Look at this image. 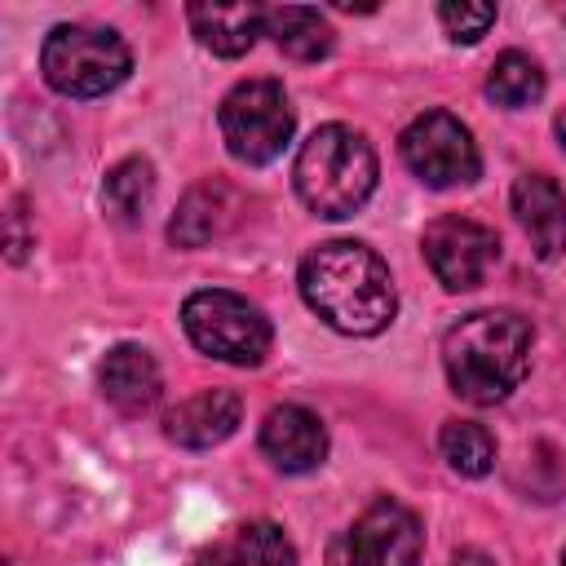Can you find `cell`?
Masks as SVG:
<instances>
[{
  "instance_id": "obj_7",
  "label": "cell",
  "mask_w": 566,
  "mask_h": 566,
  "mask_svg": "<svg viewBox=\"0 0 566 566\" xmlns=\"http://www.w3.org/2000/svg\"><path fill=\"white\" fill-rule=\"evenodd\" d=\"M402 164L433 190H451V186H469L482 168L478 142L469 133V124H460L451 111H424L416 115L402 137H398Z\"/></svg>"
},
{
  "instance_id": "obj_1",
  "label": "cell",
  "mask_w": 566,
  "mask_h": 566,
  "mask_svg": "<svg viewBox=\"0 0 566 566\" xmlns=\"http://www.w3.org/2000/svg\"><path fill=\"white\" fill-rule=\"evenodd\" d=\"M305 305L345 336H376L398 314V292L389 265L354 239H332L305 252L296 270Z\"/></svg>"
},
{
  "instance_id": "obj_8",
  "label": "cell",
  "mask_w": 566,
  "mask_h": 566,
  "mask_svg": "<svg viewBox=\"0 0 566 566\" xmlns=\"http://www.w3.org/2000/svg\"><path fill=\"white\" fill-rule=\"evenodd\" d=\"M424 261L433 270V279L447 292H469L482 287L491 265L500 261V239L491 226L473 221V217H438L424 226Z\"/></svg>"
},
{
  "instance_id": "obj_9",
  "label": "cell",
  "mask_w": 566,
  "mask_h": 566,
  "mask_svg": "<svg viewBox=\"0 0 566 566\" xmlns=\"http://www.w3.org/2000/svg\"><path fill=\"white\" fill-rule=\"evenodd\" d=\"M345 548H349L345 566H416L424 553V531L407 504L385 495L363 509V517L345 535Z\"/></svg>"
},
{
  "instance_id": "obj_16",
  "label": "cell",
  "mask_w": 566,
  "mask_h": 566,
  "mask_svg": "<svg viewBox=\"0 0 566 566\" xmlns=\"http://www.w3.org/2000/svg\"><path fill=\"white\" fill-rule=\"evenodd\" d=\"M265 35H274V44L296 62H318L336 44V31L327 27V18L318 9H305V4L265 9Z\"/></svg>"
},
{
  "instance_id": "obj_4",
  "label": "cell",
  "mask_w": 566,
  "mask_h": 566,
  "mask_svg": "<svg viewBox=\"0 0 566 566\" xmlns=\"http://www.w3.org/2000/svg\"><path fill=\"white\" fill-rule=\"evenodd\" d=\"M40 71L62 97H102L128 80L133 53L111 27L62 22L40 44Z\"/></svg>"
},
{
  "instance_id": "obj_17",
  "label": "cell",
  "mask_w": 566,
  "mask_h": 566,
  "mask_svg": "<svg viewBox=\"0 0 566 566\" xmlns=\"http://www.w3.org/2000/svg\"><path fill=\"white\" fill-rule=\"evenodd\" d=\"M150 199H155V168H150V159H142V155L119 159V164L106 172V181H102V203H106V212H111L115 221H124V226H137V221L146 217Z\"/></svg>"
},
{
  "instance_id": "obj_15",
  "label": "cell",
  "mask_w": 566,
  "mask_h": 566,
  "mask_svg": "<svg viewBox=\"0 0 566 566\" xmlns=\"http://www.w3.org/2000/svg\"><path fill=\"white\" fill-rule=\"evenodd\" d=\"M186 22L203 49H212L217 57H239L265 31V9L261 4H190Z\"/></svg>"
},
{
  "instance_id": "obj_24",
  "label": "cell",
  "mask_w": 566,
  "mask_h": 566,
  "mask_svg": "<svg viewBox=\"0 0 566 566\" xmlns=\"http://www.w3.org/2000/svg\"><path fill=\"white\" fill-rule=\"evenodd\" d=\"M557 142H562V146H566V111H562V115H557Z\"/></svg>"
},
{
  "instance_id": "obj_2",
  "label": "cell",
  "mask_w": 566,
  "mask_h": 566,
  "mask_svg": "<svg viewBox=\"0 0 566 566\" xmlns=\"http://www.w3.org/2000/svg\"><path fill=\"white\" fill-rule=\"evenodd\" d=\"M531 345H535V327L522 314L478 310V314H464L442 336V367L451 389L464 402L491 407L522 385L531 367Z\"/></svg>"
},
{
  "instance_id": "obj_11",
  "label": "cell",
  "mask_w": 566,
  "mask_h": 566,
  "mask_svg": "<svg viewBox=\"0 0 566 566\" xmlns=\"http://www.w3.org/2000/svg\"><path fill=\"white\" fill-rule=\"evenodd\" d=\"M239 420H243V402L234 389H199L164 411V438L186 451H203L226 442L239 429Z\"/></svg>"
},
{
  "instance_id": "obj_13",
  "label": "cell",
  "mask_w": 566,
  "mask_h": 566,
  "mask_svg": "<svg viewBox=\"0 0 566 566\" xmlns=\"http://www.w3.org/2000/svg\"><path fill=\"white\" fill-rule=\"evenodd\" d=\"M102 394L115 411L124 416H146L155 402H159V389H164V376H159V363L146 345H115L106 358H102Z\"/></svg>"
},
{
  "instance_id": "obj_23",
  "label": "cell",
  "mask_w": 566,
  "mask_h": 566,
  "mask_svg": "<svg viewBox=\"0 0 566 566\" xmlns=\"http://www.w3.org/2000/svg\"><path fill=\"white\" fill-rule=\"evenodd\" d=\"M455 566H495L486 553H478V548H460L455 553Z\"/></svg>"
},
{
  "instance_id": "obj_25",
  "label": "cell",
  "mask_w": 566,
  "mask_h": 566,
  "mask_svg": "<svg viewBox=\"0 0 566 566\" xmlns=\"http://www.w3.org/2000/svg\"><path fill=\"white\" fill-rule=\"evenodd\" d=\"M562 566H566V553H562Z\"/></svg>"
},
{
  "instance_id": "obj_10",
  "label": "cell",
  "mask_w": 566,
  "mask_h": 566,
  "mask_svg": "<svg viewBox=\"0 0 566 566\" xmlns=\"http://www.w3.org/2000/svg\"><path fill=\"white\" fill-rule=\"evenodd\" d=\"M261 451L283 473H310L327 460V429L310 407L283 402L270 407L261 420Z\"/></svg>"
},
{
  "instance_id": "obj_20",
  "label": "cell",
  "mask_w": 566,
  "mask_h": 566,
  "mask_svg": "<svg viewBox=\"0 0 566 566\" xmlns=\"http://www.w3.org/2000/svg\"><path fill=\"white\" fill-rule=\"evenodd\" d=\"M234 544H239L248 566H296V548H292V539L283 535L279 522H265V517L261 522H243Z\"/></svg>"
},
{
  "instance_id": "obj_22",
  "label": "cell",
  "mask_w": 566,
  "mask_h": 566,
  "mask_svg": "<svg viewBox=\"0 0 566 566\" xmlns=\"http://www.w3.org/2000/svg\"><path fill=\"white\" fill-rule=\"evenodd\" d=\"M190 566H248V562H243L239 544L230 539V544H208V548H199V553L190 557Z\"/></svg>"
},
{
  "instance_id": "obj_3",
  "label": "cell",
  "mask_w": 566,
  "mask_h": 566,
  "mask_svg": "<svg viewBox=\"0 0 566 566\" xmlns=\"http://www.w3.org/2000/svg\"><path fill=\"white\" fill-rule=\"evenodd\" d=\"M296 195L314 217H354L376 190V150L349 124H323L301 142Z\"/></svg>"
},
{
  "instance_id": "obj_14",
  "label": "cell",
  "mask_w": 566,
  "mask_h": 566,
  "mask_svg": "<svg viewBox=\"0 0 566 566\" xmlns=\"http://www.w3.org/2000/svg\"><path fill=\"white\" fill-rule=\"evenodd\" d=\"M234 217H239V195H234V186L208 177V181L190 186L186 199L177 203V212H172V221H168V239H172L177 248H203V243H212L217 234H226V230L234 226Z\"/></svg>"
},
{
  "instance_id": "obj_19",
  "label": "cell",
  "mask_w": 566,
  "mask_h": 566,
  "mask_svg": "<svg viewBox=\"0 0 566 566\" xmlns=\"http://www.w3.org/2000/svg\"><path fill=\"white\" fill-rule=\"evenodd\" d=\"M438 447H442V460L464 478H482L495 464V438L478 420H447L438 433Z\"/></svg>"
},
{
  "instance_id": "obj_5",
  "label": "cell",
  "mask_w": 566,
  "mask_h": 566,
  "mask_svg": "<svg viewBox=\"0 0 566 566\" xmlns=\"http://www.w3.org/2000/svg\"><path fill=\"white\" fill-rule=\"evenodd\" d=\"M181 327L199 354H208L217 363H234V367L265 363L270 340H274L261 305H252L248 296L226 292V287L190 292L181 305Z\"/></svg>"
},
{
  "instance_id": "obj_6",
  "label": "cell",
  "mask_w": 566,
  "mask_h": 566,
  "mask_svg": "<svg viewBox=\"0 0 566 566\" xmlns=\"http://www.w3.org/2000/svg\"><path fill=\"white\" fill-rule=\"evenodd\" d=\"M217 124H221L226 150L239 164L256 168V164H270V159L283 155V146L292 142L296 115L287 106L283 84H274V80H243V84H234L221 97Z\"/></svg>"
},
{
  "instance_id": "obj_12",
  "label": "cell",
  "mask_w": 566,
  "mask_h": 566,
  "mask_svg": "<svg viewBox=\"0 0 566 566\" xmlns=\"http://www.w3.org/2000/svg\"><path fill=\"white\" fill-rule=\"evenodd\" d=\"M513 217L526 230L535 256L553 261L566 248V190L544 172H522L513 181Z\"/></svg>"
},
{
  "instance_id": "obj_18",
  "label": "cell",
  "mask_w": 566,
  "mask_h": 566,
  "mask_svg": "<svg viewBox=\"0 0 566 566\" xmlns=\"http://www.w3.org/2000/svg\"><path fill=\"white\" fill-rule=\"evenodd\" d=\"M486 97L500 102V106H509V111H522V106L539 102L544 97V71H539V62L531 53H517V49L500 53L491 62V75H486Z\"/></svg>"
},
{
  "instance_id": "obj_21",
  "label": "cell",
  "mask_w": 566,
  "mask_h": 566,
  "mask_svg": "<svg viewBox=\"0 0 566 566\" xmlns=\"http://www.w3.org/2000/svg\"><path fill=\"white\" fill-rule=\"evenodd\" d=\"M438 22H442V31H447V40H455V44H478L486 31H491V22H495V4H438Z\"/></svg>"
}]
</instances>
